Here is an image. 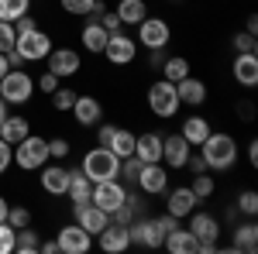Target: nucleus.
<instances>
[{
	"label": "nucleus",
	"mask_w": 258,
	"mask_h": 254,
	"mask_svg": "<svg viewBox=\"0 0 258 254\" xmlns=\"http://www.w3.org/2000/svg\"><path fill=\"white\" fill-rule=\"evenodd\" d=\"M234 206H238L241 216H258V193L255 189H241L238 199H234Z\"/></svg>",
	"instance_id": "e433bc0d"
},
{
	"label": "nucleus",
	"mask_w": 258,
	"mask_h": 254,
	"mask_svg": "<svg viewBox=\"0 0 258 254\" xmlns=\"http://www.w3.org/2000/svg\"><path fill=\"white\" fill-rule=\"evenodd\" d=\"M189 69H193V65H189V59H186V55H169V59L162 62V79H169V82H179V79H186L189 76Z\"/></svg>",
	"instance_id": "2f4dec72"
},
{
	"label": "nucleus",
	"mask_w": 258,
	"mask_h": 254,
	"mask_svg": "<svg viewBox=\"0 0 258 254\" xmlns=\"http://www.w3.org/2000/svg\"><path fill=\"white\" fill-rule=\"evenodd\" d=\"M80 45H83V52H90V55H100V52H103L107 31H103L100 21H86V24L80 28Z\"/></svg>",
	"instance_id": "bb28decb"
},
{
	"label": "nucleus",
	"mask_w": 258,
	"mask_h": 254,
	"mask_svg": "<svg viewBox=\"0 0 258 254\" xmlns=\"http://www.w3.org/2000/svg\"><path fill=\"white\" fill-rule=\"evenodd\" d=\"M210 131H214V127H210V117H203V114H189V117L182 120V127H179V134L186 137L193 148H200Z\"/></svg>",
	"instance_id": "a878e982"
},
{
	"label": "nucleus",
	"mask_w": 258,
	"mask_h": 254,
	"mask_svg": "<svg viewBox=\"0 0 258 254\" xmlns=\"http://www.w3.org/2000/svg\"><path fill=\"white\" fill-rule=\"evenodd\" d=\"M200 155L207 161V172H231L238 165V141L227 131H210L200 144Z\"/></svg>",
	"instance_id": "f257e3e1"
},
{
	"label": "nucleus",
	"mask_w": 258,
	"mask_h": 254,
	"mask_svg": "<svg viewBox=\"0 0 258 254\" xmlns=\"http://www.w3.org/2000/svg\"><path fill=\"white\" fill-rule=\"evenodd\" d=\"M100 55L110 62L114 69H124V65H131V62L138 59V41L131 38L124 28H120V31H110V35H107V45H103V52H100Z\"/></svg>",
	"instance_id": "0eeeda50"
},
{
	"label": "nucleus",
	"mask_w": 258,
	"mask_h": 254,
	"mask_svg": "<svg viewBox=\"0 0 258 254\" xmlns=\"http://www.w3.org/2000/svg\"><path fill=\"white\" fill-rule=\"evenodd\" d=\"M169 182H172V172H169L162 161H145L138 168V179H135V186H138L145 196H165Z\"/></svg>",
	"instance_id": "9d476101"
},
{
	"label": "nucleus",
	"mask_w": 258,
	"mask_h": 254,
	"mask_svg": "<svg viewBox=\"0 0 258 254\" xmlns=\"http://www.w3.org/2000/svg\"><path fill=\"white\" fill-rule=\"evenodd\" d=\"M80 172L90 179V182H103V179H120V158L114 155L110 148L97 144V148H90V151L83 155Z\"/></svg>",
	"instance_id": "f03ea898"
},
{
	"label": "nucleus",
	"mask_w": 258,
	"mask_h": 254,
	"mask_svg": "<svg viewBox=\"0 0 258 254\" xmlns=\"http://www.w3.org/2000/svg\"><path fill=\"white\" fill-rule=\"evenodd\" d=\"M93 240H100V251H107V254H124L127 247H131L127 227H120V223H114V220H110V223H107Z\"/></svg>",
	"instance_id": "4be33fe9"
},
{
	"label": "nucleus",
	"mask_w": 258,
	"mask_h": 254,
	"mask_svg": "<svg viewBox=\"0 0 258 254\" xmlns=\"http://www.w3.org/2000/svg\"><path fill=\"white\" fill-rule=\"evenodd\" d=\"M176 93H179V103L182 107H203L207 100H210V90H207V82L197 76H186L176 82Z\"/></svg>",
	"instance_id": "5701e85b"
},
{
	"label": "nucleus",
	"mask_w": 258,
	"mask_h": 254,
	"mask_svg": "<svg viewBox=\"0 0 258 254\" xmlns=\"http://www.w3.org/2000/svg\"><path fill=\"white\" fill-rule=\"evenodd\" d=\"M244 31H248V35H258V18H255V14L244 18Z\"/></svg>",
	"instance_id": "4d7b16f0"
},
{
	"label": "nucleus",
	"mask_w": 258,
	"mask_h": 254,
	"mask_svg": "<svg viewBox=\"0 0 258 254\" xmlns=\"http://www.w3.org/2000/svg\"><path fill=\"white\" fill-rule=\"evenodd\" d=\"M127 237H131V244H138V247L159 251L162 240H165V230L155 223V216H152V220H148V216H138V220L127 223Z\"/></svg>",
	"instance_id": "f8f14e48"
},
{
	"label": "nucleus",
	"mask_w": 258,
	"mask_h": 254,
	"mask_svg": "<svg viewBox=\"0 0 258 254\" xmlns=\"http://www.w3.org/2000/svg\"><path fill=\"white\" fill-rule=\"evenodd\" d=\"M31 28H38V21H35V14H31V11H28L24 18H18V21H14V31H18V35L31 31Z\"/></svg>",
	"instance_id": "09e8293b"
},
{
	"label": "nucleus",
	"mask_w": 258,
	"mask_h": 254,
	"mask_svg": "<svg viewBox=\"0 0 258 254\" xmlns=\"http://www.w3.org/2000/svg\"><path fill=\"white\" fill-rule=\"evenodd\" d=\"M11 161L18 165L21 172H38L41 165L48 161V141L38 134H28L24 141H18L11 148Z\"/></svg>",
	"instance_id": "423d86ee"
},
{
	"label": "nucleus",
	"mask_w": 258,
	"mask_h": 254,
	"mask_svg": "<svg viewBox=\"0 0 258 254\" xmlns=\"http://www.w3.org/2000/svg\"><path fill=\"white\" fill-rule=\"evenodd\" d=\"M114 127H117V124L100 120V124H97V144H103V148H107V144H110V137H114Z\"/></svg>",
	"instance_id": "de8ad7c7"
},
{
	"label": "nucleus",
	"mask_w": 258,
	"mask_h": 254,
	"mask_svg": "<svg viewBox=\"0 0 258 254\" xmlns=\"http://www.w3.org/2000/svg\"><path fill=\"white\" fill-rule=\"evenodd\" d=\"M231 251L238 254H255L258 251V223L255 216H248L244 223H231Z\"/></svg>",
	"instance_id": "a211bd4d"
},
{
	"label": "nucleus",
	"mask_w": 258,
	"mask_h": 254,
	"mask_svg": "<svg viewBox=\"0 0 258 254\" xmlns=\"http://www.w3.org/2000/svg\"><path fill=\"white\" fill-rule=\"evenodd\" d=\"M41 254H59V240L52 237V240H41V247H38Z\"/></svg>",
	"instance_id": "6e6d98bb"
},
{
	"label": "nucleus",
	"mask_w": 258,
	"mask_h": 254,
	"mask_svg": "<svg viewBox=\"0 0 258 254\" xmlns=\"http://www.w3.org/2000/svg\"><path fill=\"white\" fill-rule=\"evenodd\" d=\"M4 55H7V65H11V69H21V65H24V59L18 55V48H11V52H4Z\"/></svg>",
	"instance_id": "5fc2aeb1"
},
{
	"label": "nucleus",
	"mask_w": 258,
	"mask_h": 254,
	"mask_svg": "<svg viewBox=\"0 0 258 254\" xmlns=\"http://www.w3.org/2000/svg\"><path fill=\"white\" fill-rule=\"evenodd\" d=\"M138 28V35H135V41H138V48H169V41H172V24L165 18H155V14H148V18L141 21V24H135Z\"/></svg>",
	"instance_id": "6e6552de"
},
{
	"label": "nucleus",
	"mask_w": 258,
	"mask_h": 254,
	"mask_svg": "<svg viewBox=\"0 0 258 254\" xmlns=\"http://www.w3.org/2000/svg\"><path fill=\"white\" fill-rule=\"evenodd\" d=\"M73 103H76V90H73V86H59V90L52 93V110H55V114H69Z\"/></svg>",
	"instance_id": "c9c22d12"
},
{
	"label": "nucleus",
	"mask_w": 258,
	"mask_h": 254,
	"mask_svg": "<svg viewBox=\"0 0 258 254\" xmlns=\"http://www.w3.org/2000/svg\"><path fill=\"white\" fill-rule=\"evenodd\" d=\"M55 240H59V254H90L93 251V234H86L80 223H66L55 230Z\"/></svg>",
	"instance_id": "ddd939ff"
},
{
	"label": "nucleus",
	"mask_w": 258,
	"mask_h": 254,
	"mask_svg": "<svg viewBox=\"0 0 258 254\" xmlns=\"http://www.w3.org/2000/svg\"><path fill=\"white\" fill-rule=\"evenodd\" d=\"M200 206V199H197V193L189 189V186H169L165 189V213H172L176 220H182V216H189L193 210Z\"/></svg>",
	"instance_id": "f3484780"
},
{
	"label": "nucleus",
	"mask_w": 258,
	"mask_h": 254,
	"mask_svg": "<svg viewBox=\"0 0 258 254\" xmlns=\"http://www.w3.org/2000/svg\"><path fill=\"white\" fill-rule=\"evenodd\" d=\"M0 97L7 107H28L35 97V76L24 69H7V76L0 79Z\"/></svg>",
	"instance_id": "39448f33"
},
{
	"label": "nucleus",
	"mask_w": 258,
	"mask_h": 254,
	"mask_svg": "<svg viewBox=\"0 0 258 254\" xmlns=\"http://www.w3.org/2000/svg\"><path fill=\"white\" fill-rule=\"evenodd\" d=\"M93 4H97V0H59V7L66 14H73V18H86V14L93 11Z\"/></svg>",
	"instance_id": "58836bf2"
},
{
	"label": "nucleus",
	"mask_w": 258,
	"mask_h": 254,
	"mask_svg": "<svg viewBox=\"0 0 258 254\" xmlns=\"http://www.w3.org/2000/svg\"><path fill=\"white\" fill-rule=\"evenodd\" d=\"M11 165H14V161H11V144H7V141L0 137V176H4V172H7Z\"/></svg>",
	"instance_id": "603ef678"
},
{
	"label": "nucleus",
	"mask_w": 258,
	"mask_h": 254,
	"mask_svg": "<svg viewBox=\"0 0 258 254\" xmlns=\"http://www.w3.org/2000/svg\"><path fill=\"white\" fill-rule=\"evenodd\" d=\"M145 103H148V110L159 120H172L179 114V107H182V103H179V93H176V82H169V79H162V76L148 86Z\"/></svg>",
	"instance_id": "20e7f679"
},
{
	"label": "nucleus",
	"mask_w": 258,
	"mask_h": 254,
	"mask_svg": "<svg viewBox=\"0 0 258 254\" xmlns=\"http://www.w3.org/2000/svg\"><path fill=\"white\" fill-rule=\"evenodd\" d=\"M7 223H11L14 230L28 227V223H31V210H28V206H11V210H7Z\"/></svg>",
	"instance_id": "79ce46f5"
},
{
	"label": "nucleus",
	"mask_w": 258,
	"mask_h": 254,
	"mask_svg": "<svg viewBox=\"0 0 258 254\" xmlns=\"http://www.w3.org/2000/svg\"><path fill=\"white\" fill-rule=\"evenodd\" d=\"M14 48H18V55H21L24 62H45V55H48L55 45H52V35H48V31H41V28H31V31L18 35Z\"/></svg>",
	"instance_id": "1a4fd4ad"
},
{
	"label": "nucleus",
	"mask_w": 258,
	"mask_h": 254,
	"mask_svg": "<svg viewBox=\"0 0 258 254\" xmlns=\"http://www.w3.org/2000/svg\"><path fill=\"white\" fill-rule=\"evenodd\" d=\"M100 24H103V31H107V35H110V31H120V28H124V24H120V18L114 14V11H103V14H100Z\"/></svg>",
	"instance_id": "49530a36"
},
{
	"label": "nucleus",
	"mask_w": 258,
	"mask_h": 254,
	"mask_svg": "<svg viewBox=\"0 0 258 254\" xmlns=\"http://www.w3.org/2000/svg\"><path fill=\"white\" fill-rule=\"evenodd\" d=\"M14 227L7 220H0V254H14Z\"/></svg>",
	"instance_id": "37998d69"
},
{
	"label": "nucleus",
	"mask_w": 258,
	"mask_h": 254,
	"mask_svg": "<svg viewBox=\"0 0 258 254\" xmlns=\"http://www.w3.org/2000/svg\"><path fill=\"white\" fill-rule=\"evenodd\" d=\"M90 189H93V182L83 176L80 168H73V179H69V189H66V196H69V203L73 206H83V203H90Z\"/></svg>",
	"instance_id": "c756f323"
},
{
	"label": "nucleus",
	"mask_w": 258,
	"mask_h": 254,
	"mask_svg": "<svg viewBox=\"0 0 258 254\" xmlns=\"http://www.w3.org/2000/svg\"><path fill=\"white\" fill-rule=\"evenodd\" d=\"M244 155H248V165H251V168H258V141H255V137L244 144Z\"/></svg>",
	"instance_id": "864d4df0"
},
{
	"label": "nucleus",
	"mask_w": 258,
	"mask_h": 254,
	"mask_svg": "<svg viewBox=\"0 0 258 254\" xmlns=\"http://www.w3.org/2000/svg\"><path fill=\"white\" fill-rule=\"evenodd\" d=\"M135 155H138L141 161H162V134H155V131L138 134V141H135Z\"/></svg>",
	"instance_id": "c85d7f7f"
},
{
	"label": "nucleus",
	"mask_w": 258,
	"mask_h": 254,
	"mask_svg": "<svg viewBox=\"0 0 258 254\" xmlns=\"http://www.w3.org/2000/svg\"><path fill=\"white\" fill-rule=\"evenodd\" d=\"M31 134V120L28 117H21V114H7V117L0 120V137L14 148L18 141H24V137Z\"/></svg>",
	"instance_id": "393cba45"
},
{
	"label": "nucleus",
	"mask_w": 258,
	"mask_h": 254,
	"mask_svg": "<svg viewBox=\"0 0 258 254\" xmlns=\"http://www.w3.org/2000/svg\"><path fill=\"white\" fill-rule=\"evenodd\" d=\"M7 117V103H4V97H0V120Z\"/></svg>",
	"instance_id": "052dcab7"
},
{
	"label": "nucleus",
	"mask_w": 258,
	"mask_h": 254,
	"mask_svg": "<svg viewBox=\"0 0 258 254\" xmlns=\"http://www.w3.org/2000/svg\"><path fill=\"white\" fill-rule=\"evenodd\" d=\"M197 244H200V240L193 237V230L182 227V223H179L176 230H169L165 240H162V247H165L169 254H197Z\"/></svg>",
	"instance_id": "b1692460"
},
{
	"label": "nucleus",
	"mask_w": 258,
	"mask_h": 254,
	"mask_svg": "<svg viewBox=\"0 0 258 254\" xmlns=\"http://www.w3.org/2000/svg\"><path fill=\"white\" fill-rule=\"evenodd\" d=\"M155 223H159L162 230L169 234V230H176V227H179V223H182V220H176V216H172V213H159V216H155Z\"/></svg>",
	"instance_id": "3c124183"
},
{
	"label": "nucleus",
	"mask_w": 258,
	"mask_h": 254,
	"mask_svg": "<svg viewBox=\"0 0 258 254\" xmlns=\"http://www.w3.org/2000/svg\"><path fill=\"white\" fill-rule=\"evenodd\" d=\"M41 176H38V182H41V189L48 196H66V189H69V179H73V168H66V165H41L38 168Z\"/></svg>",
	"instance_id": "412c9836"
},
{
	"label": "nucleus",
	"mask_w": 258,
	"mask_h": 254,
	"mask_svg": "<svg viewBox=\"0 0 258 254\" xmlns=\"http://www.w3.org/2000/svg\"><path fill=\"white\" fill-rule=\"evenodd\" d=\"M189 223V230H193V237H197L200 244H197V254H214L220 251V220L214 213H207V210H193V213L186 216Z\"/></svg>",
	"instance_id": "7ed1b4c3"
},
{
	"label": "nucleus",
	"mask_w": 258,
	"mask_h": 254,
	"mask_svg": "<svg viewBox=\"0 0 258 254\" xmlns=\"http://www.w3.org/2000/svg\"><path fill=\"white\" fill-rule=\"evenodd\" d=\"M38 247H41V237H38V230H31V223L14 234V251L18 254H38Z\"/></svg>",
	"instance_id": "473e14b6"
},
{
	"label": "nucleus",
	"mask_w": 258,
	"mask_h": 254,
	"mask_svg": "<svg viewBox=\"0 0 258 254\" xmlns=\"http://www.w3.org/2000/svg\"><path fill=\"white\" fill-rule=\"evenodd\" d=\"M189 155H193V144L179 134V131L176 134H162V165H165L169 172H182Z\"/></svg>",
	"instance_id": "9b49d317"
},
{
	"label": "nucleus",
	"mask_w": 258,
	"mask_h": 254,
	"mask_svg": "<svg viewBox=\"0 0 258 254\" xmlns=\"http://www.w3.org/2000/svg\"><path fill=\"white\" fill-rule=\"evenodd\" d=\"M189 189H193V193H197V199L203 203V199L217 196V179H214V176H207V172H200V176H193Z\"/></svg>",
	"instance_id": "f704fd0d"
},
{
	"label": "nucleus",
	"mask_w": 258,
	"mask_h": 254,
	"mask_svg": "<svg viewBox=\"0 0 258 254\" xmlns=\"http://www.w3.org/2000/svg\"><path fill=\"white\" fill-rule=\"evenodd\" d=\"M45 65H48V72H55L59 79H73L83 72V55L76 48H52L45 55Z\"/></svg>",
	"instance_id": "2eb2a0df"
},
{
	"label": "nucleus",
	"mask_w": 258,
	"mask_h": 254,
	"mask_svg": "<svg viewBox=\"0 0 258 254\" xmlns=\"http://www.w3.org/2000/svg\"><path fill=\"white\" fill-rule=\"evenodd\" d=\"M234 114L241 117V124H251L258 110H255V103H251V100H238V103H234Z\"/></svg>",
	"instance_id": "a18cd8bd"
},
{
	"label": "nucleus",
	"mask_w": 258,
	"mask_h": 254,
	"mask_svg": "<svg viewBox=\"0 0 258 254\" xmlns=\"http://www.w3.org/2000/svg\"><path fill=\"white\" fill-rule=\"evenodd\" d=\"M7 210H11V203H7V199L0 196V220H7Z\"/></svg>",
	"instance_id": "13d9d810"
},
{
	"label": "nucleus",
	"mask_w": 258,
	"mask_h": 254,
	"mask_svg": "<svg viewBox=\"0 0 258 254\" xmlns=\"http://www.w3.org/2000/svg\"><path fill=\"white\" fill-rule=\"evenodd\" d=\"M231 48H234V55H238V52H255V55H258V35L234 31V35H231Z\"/></svg>",
	"instance_id": "4c0bfd02"
},
{
	"label": "nucleus",
	"mask_w": 258,
	"mask_h": 254,
	"mask_svg": "<svg viewBox=\"0 0 258 254\" xmlns=\"http://www.w3.org/2000/svg\"><path fill=\"white\" fill-rule=\"evenodd\" d=\"M165 59H169V48H148V65L152 69H162Z\"/></svg>",
	"instance_id": "8fccbe9b"
},
{
	"label": "nucleus",
	"mask_w": 258,
	"mask_h": 254,
	"mask_svg": "<svg viewBox=\"0 0 258 254\" xmlns=\"http://www.w3.org/2000/svg\"><path fill=\"white\" fill-rule=\"evenodd\" d=\"M73 220L80 223L86 234L97 237L100 230H103V227L110 223V213H107V210H100L97 203H83V206H73Z\"/></svg>",
	"instance_id": "aec40b11"
},
{
	"label": "nucleus",
	"mask_w": 258,
	"mask_h": 254,
	"mask_svg": "<svg viewBox=\"0 0 258 254\" xmlns=\"http://www.w3.org/2000/svg\"><path fill=\"white\" fill-rule=\"evenodd\" d=\"M231 76H234L238 86L255 90V86H258V55H255V52H238L234 62H231Z\"/></svg>",
	"instance_id": "6ab92c4d"
},
{
	"label": "nucleus",
	"mask_w": 258,
	"mask_h": 254,
	"mask_svg": "<svg viewBox=\"0 0 258 254\" xmlns=\"http://www.w3.org/2000/svg\"><path fill=\"white\" fill-rule=\"evenodd\" d=\"M73 155V144H69V137H48V158H55V161H62V158Z\"/></svg>",
	"instance_id": "ea45409f"
},
{
	"label": "nucleus",
	"mask_w": 258,
	"mask_h": 254,
	"mask_svg": "<svg viewBox=\"0 0 258 254\" xmlns=\"http://www.w3.org/2000/svg\"><path fill=\"white\" fill-rule=\"evenodd\" d=\"M114 14L120 18L124 28H135V24H141V21L148 18V0H117Z\"/></svg>",
	"instance_id": "cd10ccee"
},
{
	"label": "nucleus",
	"mask_w": 258,
	"mask_h": 254,
	"mask_svg": "<svg viewBox=\"0 0 258 254\" xmlns=\"http://www.w3.org/2000/svg\"><path fill=\"white\" fill-rule=\"evenodd\" d=\"M135 141H138V134L135 131H127V127H114V137H110V151L117 158H127V155H135Z\"/></svg>",
	"instance_id": "7c9ffc66"
},
{
	"label": "nucleus",
	"mask_w": 258,
	"mask_h": 254,
	"mask_svg": "<svg viewBox=\"0 0 258 254\" xmlns=\"http://www.w3.org/2000/svg\"><path fill=\"white\" fill-rule=\"evenodd\" d=\"M69 114H73V120L80 127H97L100 120H103V103L93 93H76V103H73Z\"/></svg>",
	"instance_id": "dca6fc26"
},
{
	"label": "nucleus",
	"mask_w": 258,
	"mask_h": 254,
	"mask_svg": "<svg viewBox=\"0 0 258 254\" xmlns=\"http://www.w3.org/2000/svg\"><path fill=\"white\" fill-rule=\"evenodd\" d=\"M124 199H127V189L120 179H103V182H93V189H90V203H97L107 213H114Z\"/></svg>",
	"instance_id": "4468645a"
},
{
	"label": "nucleus",
	"mask_w": 258,
	"mask_h": 254,
	"mask_svg": "<svg viewBox=\"0 0 258 254\" xmlns=\"http://www.w3.org/2000/svg\"><path fill=\"white\" fill-rule=\"evenodd\" d=\"M169 4H179V0H169Z\"/></svg>",
	"instance_id": "680f3d73"
},
{
	"label": "nucleus",
	"mask_w": 258,
	"mask_h": 254,
	"mask_svg": "<svg viewBox=\"0 0 258 254\" xmlns=\"http://www.w3.org/2000/svg\"><path fill=\"white\" fill-rule=\"evenodd\" d=\"M28 11H31V0H0V21H11L14 24Z\"/></svg>",
	"instance_id": "72a5a7b5"
},
{
	"label": "nucleus",
	"mask_w": 258,
	"mask_h": 254,
	"mask_svg": "<svg viewBox=\"0 0 258 254\" xmlns=\"http://www.w3.org/2000/svg\"><path fill=\"white\" fill-rule=\"evenodd\" d=\"M7 69H11V65H7V55H4V52H0V79L7 76Z\"/></svg>",
	"instance_id": "bf43d9fd"
},
{
	"label": "nucleus",
	"mask_w": 258,
	"mask_h": 254,
	"mask_svg": "<svg viewBox=\"0 0 258 254\" xmlns=\"http://www.w3.org/2000/svg\"><path fill=\"white\" fill-rule=\"evenodd\" d=\"M14 41H18L14 24H11V21H0V52H11V48H14Z\"/></svg>",
	"instance_id": "c03bdc74"
},
{
	"label": "nucleus",
	"mask_w": 258,
	"mask_h": 254,
	"mask_svg": "<svg viewBox=\"0 0 258 254\" xmlns=\"http://www.w3.org/2000/svg\"><path fill=\"white\" fill-rule=\"evenodd\" d=\"M59 86H62V79L55 76V72H48V69H45V72L35 79V90H38V93H48V97H52V93H55Z\"/></svg>",
	"instance_id": "a19ab883"
}]
</instances>
